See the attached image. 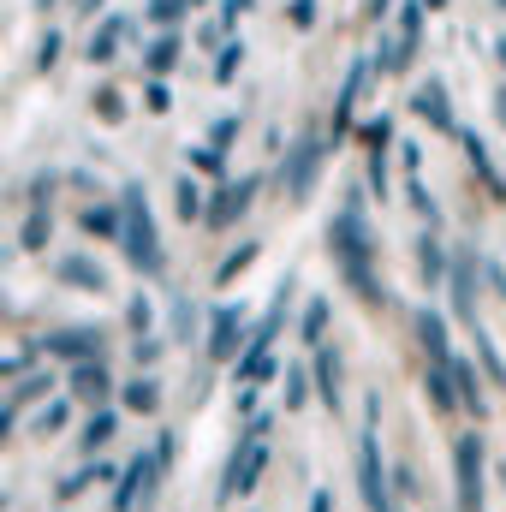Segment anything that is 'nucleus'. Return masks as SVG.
<instances>
[{
    "label": "nucleus",
    "instance_id": "nucleus-9",
    "mask_svg": "<svg viewBox=\"0 0 506 512\" xmlns=\"http://www.w3.org/2000/svg\"><path fill=\"white\" fill-rule=\"evenodd\" d=\"M256 203V179H239V185H221V197H215V209H209V227H233L245 209Z\"/></svg>",
    "mask_w": 506,
    "mask_h": 512
},
{
    "label": "nucleus",
    "instance_id": "nucleus-42",
    "mask_svg": "<svg viewBox=\"0 0 506 512\" xmlns=\"http://www.w3.org/2000/svg\"><path fill=\"white\" fill-rule=\"evenodd\" d=\"M245 6H251V0H227V18H239V12H245Z\"/></svg>",
    "mask_w": 506,
    "mask_h": 512
},
{
    "label": "nucleus",
    "instance_id": "nucleus-11",
    "mask_svg": "<svg viewBox=\"0 0 506 512\" xmlns=\"http://www.w3.org/2000/svg\"><path fill=\"white\" fill-rule=\"evenodd\" d=\"M364 84H370V60H358L352 72H346V84H340V102H334V137H346V126H352V108H358V96H364Z\"/></svg>",
    "mask_w": 506,
    "mask_h": 512
},
{
    "label": "nucleus",
    "instance_id": "nucleus-28",
    "mask_svg": "<svg viewBox=\"0 0 506 512\" xmlns=\"http://www.w3.org/2000/svg\"><path fill=\"white\" fill-rule=\"evenodd\" d=\"M155 399H161V387H155V382H131L126 387V405H131V411H155Z\"/></svg>",
    "mask_w": 506,
    "mask_h": 512
},
{
    "label": "nucleus",
    "instance_id": "nucleus-48",
    "mask_svg": "<svg viewBox=\"0 0 506 512\" xmlns=\"http://www.w3.org/2000/svg\"><path fill=\"white\" fill-rule=\"evenodd\" d=\"M501 6H506V0H501Z\"/></svg>",
    "mask_w": 506,
    "mask_h": 512
},
{
    "label": "nucleus",
    "instance_id": "nucleus-24",
    "mask_svg": "<svg viewBox=\"0 0 506 512\" xmlns=\"http://www.w3.org/2000/svg\"><path fill=\"white\" fill-rule=\"evenodd\" d=\"M48 233H54L48 209H30V221H24V251H42V245H48Z\"/></svg>",
    "mask_w": 506,
    "mask_h": 512
},
{
    "label": "nucleus",
    "instance_id": "nucleus-20",
    "mask_svg": "<svg viewBox=\"0 0 506 512\" xmlns=\"http://www.w3.org/2000/svg\"><path fill=\"white\" fill-rule=\"evenodd\" d=\"M72 393H84V399H102V393H108V370L84 358V364L72 370Z\"/></svg>",
    "mask_w": 506,
    "mask_h": 512
},
{
    "label": "nucleus",
    "instance_id": "nucleus-4",
    "mask_svg": "<svg viewBox=\"0 0 506 512\" xmlns=\"http://www.w3.org/2000/svg\"><path fill=\"white\" fill-rule=\"evenodd\" d=\"M126 256H131V268H143V274H155V268H161L155 221H149V203H143V191H137V185L126 191Z\"/></svg>",
    "mask_w": 506,
    "mask_h": 512
},
{
    "label": "nucleus",
    "instance_id": "nucleus-38",
    "mask_svg": "<svg viewBox=\"0 0 506 512\" xmlns=\"http://www.w3.org/2000/svg\"><path fill=\"white\" fill-rule=\"evenodd\" d=\"M286 405H304V370H286Z\"/></svg>",
    "mask_w": 506,
    "mask_h": 512
},
{
    "label": "nucleus",
    "instance_id": "nucleus-33",
    "mask_svg": "<svg viewBox=\"0 0 506 512\" xmlns=\"http://www.w3.org/2000/svg\"><path fill=\"white\" fill-rule=\"evenodd\" d=\"M364 137H370V149H387V137H393V120H387V114H381V120H370V126H364Z\"/></svg>",
    "mask_w": 506,
    "mask_h": 512
},
{
    "label": "nucleus",
    "instance_id": "nucleus-12",
    "mask_svg": "<svg viewBox=\"0 0 506 512\" xmlns=\"http://www.w3.org/2000/svg\"><path fill=\"white\" fill-rule=\"evenodd\" d=\"M42 346L54 358H90V352H102V328H66V334H48Z\"/></svg>",
    "mask_w": 506,
    "mask_h": 512
},
{
    "label": "nucleus",
    "instance_id": "nucleus-29",
    "mask_svg": "<svg viewBox=\"0 0 506 512\" xmlns=\"http://www.w3.org/2000/svg\"><path fill=\"white\" fill-rule=\"evenodd\" d=\"M322 328H328V304L316 298V304L304 310V340H316V346H322Z\"/></svg>",
    "mask_w": 506,
    "mask_h": 512
},
{
    "label": "nucleus",
    "instance_id": "nucleus-31",
    "mask_svg": "<svg viewBox=\"0 0 506 512\" xmlns=\"http://www.w3.org/2000/svg\"><path fill=\"white\" fill-rule=\"evenodd\" d=\"M251 256H256V245H239V256H227V262H221V286H227V280H239V268H245Z\"/></svg>",
    "mask_w": 506,
    "mask_h": 512
},
{
    "label": "nucleus",
    "instance_id": "nucleus-27",
    "mask_svg": "<svg viewBox=\"0 0 506 512\" xmlns=\"http://www.w3.org/2000/svg\"><path fill=\"white\" fill-rule=\"evenodd\" d=\"M108 435H114V411H96V417H90V429H84V447L96 453V447H108Z\"/></svg>",
    "mask_w": 506,
    "mask_h": 512
},
{
    "label": "nucleus",
    "instance_id": "nucleus-32",
    "mask_svg": "<svg viewBox=\"0 0 506 512\" xmlns=\"http://www.w3.org/2000/svg\"><path fill=\"white\" fill-rule=\"evenodd\" d=\"M60 417H66V399H54V405H42V417H36V429H42V435H54V429H60Z\"/></svg>",
    "mask_w": 506,
    "mask_h": 512
},
{
    "label": "nucleus",
    "instance_id": "nucleus-10",
    "mask_svg": "<svg viewBox=\"0 0 506 512\" xmlns=\"http://www.w3.org/2000/svg\"><path fill=\"white\" fill-rule=\"evenodd\" d=\"M239 340H245V310L221 304V310H215V334H209V358H233Z\"/></svg>",
    "mask_w": 506,
    "mask_h": 512
},
{
    "label": "nucleus",
    "instance_id": "nucleus-13",
    "mask_svg": "<svg viewBox=\"0 0 506 512\" xmlns=\"http://www.w3.org/2000/svg\"><path fill=\"white\" fill-rule=\"evenodd\" d=\"M411 108H417V114H423V120H429L435 131H453V102H447V90H441L435 78H429V84L411 96Z\"/></svg>",
    "mask_w": 506,
    "mask_h": 512
},
{
    "label": "nucleus",
    "instance_id": "nucleus-41",
    "mask_svg": "<svg viewBox=\"0 0 506 512\" xmlns=\"http://www.w3.org/2000/svg\"><path fill=\"white\" fill-rule=\"evenodd\" d=\"M310 512H334V501H328V489H316V501H310Z\"/></svg>",
    "mask_w": 506,
    "mask_h": 512
},
{
    "label": "nucleus",
    "instance_id": "nucleus-8",
    "mask_svg": "<svg viewBox=\"0 0 506 512\" xmlns=\"http://www.w3.org/2000/svg\"><path fill=\"white\" fill-rule=\"evenodd\" d=\"M155 483H161V459H155V453H137V459L126 465V477H120L114 512H131L137 501H149V495H155Z\"/></svg>",
    "mask_w": 506,
    "mask_h": 512
},
{
    "label": "nucleus",
    "instance_id": "nucleus-30",
    "mask_svg": "<svg viewBox=\"0 0 506 512\" xmlns=\"http://www.w3.org/2000/svg\"><path fill=\"white\" fill-rule=\"evenodd\" d=\"M131 328H137V340H143V334H149V328H155V310H149V298H131Z\"/></svg>",
    "mask_w": 506,
    "mask_h": 512
},
{
    "label": "nucleus",
    "instance_id": "nucleus-15",
    "mask_svg": "<svg viewBox=\"0 0 506 512\" xmlns=\"http://www.w3.org/2000/svg\"><path fill=\"white\" fill-rule=\"evenodd\" d=\"M417 340H423V352H429L435 364H453V352H447V322H441L435 310L417 316Z\"/></svg>",
    "mask_w": 506,
    "mask_h": 512
},
{
    "label": "nucleus",
    "instance_id": "nucleus-17",
    "mask_svg": "<svg viewBox=\"0 0 506 512\" xmlns=\"http://www.w3.org/2000/svg\"><path fill=\"white\" fill-rule=\"evenodd\" d=\"M465 155H471V167L483 173V185L495 191V197H506V185H501V173H495V161H489V143L477 137V131H465Z\"/></svg>",
    "mask_w": 506,
    "mask_h": 512
},
{
    "label": "nucleus",
    "instance_id": "nucleus-1",
    "mask_svg": "<svg viewBox=\"0 0 506 512\" xmlns=\"http://www.w3.org/2000/svg\"><path fill=\"white\" fill-rule=\"evenodd\" d=\"M328 256L340 262V274L352 280V292H358L364 304H381L376 268H370V227H364V203H358V191L346 197V209H340L334 227H328Z\"/></svg>",
    "mask_w": 506,
    "mask_h": 512
},
{
    "label": "nucleus",
    "instance_id": "nucleus-14",
    "mask_svg": "<svg viewBox=\"0 0 506 512\" xmlns=\"http://www.w3.org/2000/svg\"><path fill=\"white\" fill-rule=\"evenodd\" d=\"M54 274H60L66 286H78V292H102V286H108V274H102L90 256H60V268H54Z\"/></svg>",
    "mask_w": 506,
    "mask_h": 512
},
{
    "label": "nucleus",
    "instance_id": "nucleus-35",
    "mask_svg": "<svg viewBox=\"0 0 506 512\" xmlns=\"http://www.w3.org/2000/svg\"><path fill=\"white\" fill-rule=\"evenodd\" d=\"M54 60H60V36H54V30H48V36H42V48H36V66H42V72H48V66H54Z\"/></svg>",
    "mask_w": 506,
    "mask_h": 512
},
{
    "label": "nucleus",
    "instance_id": "nucleus-2",
    "mask_svg": "<svg viewBox=\"0 0 506 512\" xmlns=\"http://www.w3.org/2000/svg\"><path fill=\"white\" fill-rule=\"evenodd\" d=\"M364 435H358V489H364V507L370 512H393V489L381 477V447H376V423H381V399H364Z\"/></svg>",
    "mask_w": 506,
    "mask_h": 512
},
{
    "label": "nucleus",
    "instance_id": "nucleus-47",
    "mask_svg": "<svg viewBox=\"0 0 506 512\" xmlns=\"http://www.w3.org/2000/svg\"><path fill=\"white\" fill-rule=\"evenodd\" d=\"M501 120H506V90H501Z\"/></svg>",
    "mask_w": 506,
    "mask_h": 512
},
{
    "label": "nucleus",
    "instance_id": "nucleus-5",
    "mask_svg": "<svg viewBox=\"0 0 506 512\" xmlns=\"http://www.w3.org/2000/svg\"><path fill=\"white\" fill-rule=\"evenodd\" d=\"M453 477H459V512H483V435L453 441Z\"/></svg>",
    "mask_w": 506,
    "mask_h": 512
},
{
    "label": "nucleus",
    "instance_id": "nucleus-37",
    "mask_svg": "<svg viewBox=\"0 0 506 512\" xmlns=\"http://www.w3.org/2000/svg\"><path fill=\"white\" fill-rule=\"evenodd\" d=\"M42 197H54V173H36V179H30V203H36V209H42Z\"/></svg>",
    "mask_w": 506,
    "mask_h": 512
},
{
    "label": "nucleus",
    "instance_id": "nucleus-18",
    "mask_svg": "<svg viewBox=\"0 0 506 512\" xmlns=\"http://www.w3.org/2000/svg\"><path fill=\"white\" fill-rule=\"evenodd\" d=\"M417 262H423V280H429V286H447V268H453V262L441 256V239H435V233H423V245H417Z\"/></svg>",
    "mask_w": 506,
    "mask_h": 512
},
{
    "label": "nucleus",
    "instance_id": "nucleus-16",
    "mask_svg": "<svg viewBox=\"0 0 506 512\" xmlns=\"http://www.w3.org/2000/svg\"><path fill=\"white\" fill-rule=\"evenodd\" d=\"M453 387H459V405L483 417V405H489V399H483V382H477V364H465V358H453Z\"/></svg>",
    "mask_w": 506,
    "mask_h": 512
},
{
    "label": "nucleus",
    "instance_id": "nucleus-45",
    "mask_svg": "<svg viewBox=\"0 0 506 512\" xmlns=\"http://www.w3.org/2000/svg\"><path fill=\"white\" fill-rule=\"evenodd\" d=\"M495 54H501V66H506V36H501V42H495Z\"/></svg>",
    "mask_w": 506,
    "mask_h": 512
},
{
    "label": "nucleus",
    "instance_id": "nucleus-25",
    "mask_svg": "<svg viewBox=\"0 0 506 512\" xmlns=\"http://www.w3.org/2000/svg\"><path fill=\"white\" fill-rule=\"evenodd\" d=\"M173 60H179V36H155V48H149V72L161 78Z\"/></svg>",
    "mask_w": 506,
    "mask_h": 512
},
{
    "label": "nucleus",
    "instance_id": "nucleus-36",
    "mask_svg": "<svg viewBox=\"0 0 506 512\" xmlns=\"http://www.w3.org/2000/svg\"><path fill=\"white\" fill-rule=\"evenodd\" d=\"M239 60H245V48L233 42V48H221V60H215V72H221V78H233V72H239Z\"/></svg>",
    "mask_w": 506,
    "mask_h": 512
},
{
    "label": "nucleus",
    "instance_id": "nucleus-26",
    "mask_svg": "<svg viewBox=\"0 0 506 512\" xmlns=\"http://www.w3.org/2000/svg\"><path fill=\"white\" fill-rule=\"evenodd\" d=\"M84 233L114 239V233H120V215H114V209H84Z\"/></svg>",
    "mask_w": 506,
    "mask_h": 512
},
{
    "label": "nucleus",
    "instance_id": "nucleus-6",
    "mask_svg": "<svg viewBox=\"0 0 506 512\" xmlns=\"http://www.w3.org/2000/svg\"><path fill=\"white\" fill-rule=\"evenodd\" d=\"M316 161H322V131H304V137L292 143V155H286V167H280V185L292 191V203H304V197H310V179H316Z\"/></svg>",
    "mask_w": 506,
    "mask_h": 512
},
{
    "label": "nucleus",
    "instance_id": "nucleus-3",
    "mask_svg": "<svg viewBox=\"0 0 506 512\" xmlns=\"http://www.w3.org/2000/svg\"><path fill=\"white\" fill-rule=\"evenodd\" d=\"M268 423H274V417H251V423H245V441H239L233 459H227L221 495H245V489H256V477H262V465H268Z\"/></svg>",
    "mask_w": 506,
    "mask_h": 512
},
{
    "label": "nucleus",
    "instance_id": "nucleus-43",
    "mask_svg": "<svg viewBox=\"0 0 506 512\" xmlns=\"http://www.w3.org/2000/svg\"><path fill=\"white\" fill-rule=\"evenodd\" d=\"M387 6H393V0H370V18H381V12H387Z\"/></svg>",
    "mask_w": 506,
    "mask_h": 512
},
{
    "label": "nucleus",
    "instance_id": "nucleus-22",
    "mask_svg": "<svg viewBox=\"0 0 506 512\" xmlns=\"http://www.w3.org/2000/svg\"><path fill=\"white\" fill-rule=\"evenodd\" d=\"M120 36H126V18H108V24L96 30V42H90V60H108V54L120 48Z\"/></svg>",
    "mask_w": 506,
    "mask_h": 512
},
{
    "label": "nucleus",
    "instance_id": "nucleus-34",
    "mask_svg": "<svg viewBox=\"0 0 506 512\" xmlns=\"http://www.w3.org/2000/svg\"><path fill=\"white\" fill-rule=\"evenodd\" d=\"M233 131H239V120H233V114H227V120H215V131H209V143H215V155H221V149L233 143Z\"/></svg>",
    "mask_w": 506,
    "mask_h": 512
},
{
    "label": "nucleus",
    "instance_id": "nucleus-23",
    "mask_svg": "<svg viewBox=\"0 0 506 512\" xmlns=\"http://www.w3.org/2000/svg\"><path fill=\"white\" fill-rule=\"evenodd\" d=\"M477 352H483V370H489V382L506 387V364H501V352H495V340H489V328H477Z\"/></svg>",
    "mask_w": 506,
    "mask_h": 512
},
{
    "label": "nucleus",
    "instance_id": "nucleus-40",
    "mask_svg": "<svg viewBox=\"0 0 506 512\" xmlns=\"http://www.w3.org/2000/svg\"><path fill=\"white\" fill-rule=\"evenodd\" d=\"M292 18H298V24H310V18H316V0H292Z\"/></svg>",
    "mask_w": 506,
    "mask_h": 512
},
{
    "label": "nucleus",
    "instance_id": "nucleus-46",
    "mask_svg": "<svg viewBox=\"0 0 506 512\" xmlns=\"http://www.w3.org/2000/svg\"><path fill=\"white\" fill-rule=\"evenodd\" d=\"M423 6H429V12H441V6H447V0H423Z\"/></svg>",
    "mask_w": 506,
    "mask_h": 512
},
{
    "label": "nucleus",
    "instance_id": "nucleus-21",
    "mask_svg": "<svg viewBox=\"0 0 506 512\" xmlns=\"http://www.w3.org/2000/svg\"><path fill=\"white\" fill-rule=\"evenodd\" d=\"M173 203H179V221H197L203 215V185L197 179H179L173 185Z\"/></svg>",
    "mask_w": 506,
    "mask_h": 512
},
{
    "label": "nucleus",
    "instance_id": "nucleus-39",
    "mask_svg": "<svg viewBox=\"0 0 506 512\" xmlns=\"http://www.w3.org/2000/svg\"><path fill=\"white\" fill-rule=\"evenodd\" d=\"M149 108H155V114H167V108H173V96H167V84H161V78L149 84Z\"/></svg>",
    "mask_w": 506,
    "mask_h": 512
},
{
    "label": "nucleus",
    "instance_id": "nucleus-19",
    "mask_svg": "<svg viewBox=\"0 0 506 512\" xmlns=\"http://www.w3.org/2000/svg\"><path fill=\"white\" fill-rule=\"evenodd\" d=\"M316 387H322V399L340 411V352H328V346L316 352Z\"/></svg>",
    "mask_w": 506,
    "mask_h": 512
},
{
    "label": "nucleus",
    "instance_id": "nucleus-44",
    "mask_svg": "<svg viewBox=\"0 0 506 512\" xmlns=\"http://www.w3.org/2000/svg\"><path fill=\"white\" fill-rule=\"evenodd\" d=\"M72 6H78V12H96V6H102V0H72Z\"/></svg>",
    "mask_w": 506,
    "mask_h": 512
},
{
    "label": "nucleus",
    "instance_id": "nucleus-7",
    "mask_svg": "<svg viewBox=\"0 0 506 512\" xmlns=\"http://www.w3.org/2000/svg\"><path fill=\"white\" fill-rule=\"evenodd\" d=\"M447 292H453V316L477 334L483 322H477V256H453V268H447Z\"/></svg>",
    "mask_w": 506,
    "mask_h": 512
}]
</instances>
